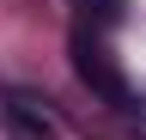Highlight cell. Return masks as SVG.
<instances>
[{
    "label": "cell",
    "mask_w": 146,
    "mask_h": 140,
    "mask_svg": "<svg viewBox=\"0 0 146 140\" xmlns=\"http://www.w3.org/2000/svg\"><path fill=\"white\" fill-rule=\"evenodd\" d=\"M73 61H79V79H85V85H98L104 98H122V79L110 73L104 49H91V43H79V49H73Z\"/></svg>",
    "instance_id": "cell-1"
}]
</instances>
